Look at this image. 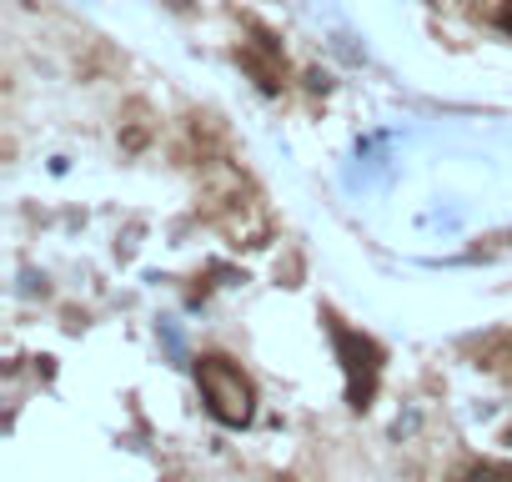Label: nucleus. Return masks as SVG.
<instances>
[{"label": "nucleus", "mask_w": 512, "mask_h": 482, "mask_svg": "<svg viewBox=\"0 0 512 482\" xmlns=\"http://www.w3.org/2000/svg\"><path fill=\"white\" fill-rule=\"evenodd\" d=\"M196 382H201V397H206L216 422H226V427H246L251 422V382L226 357H201L196 362Z\"/></svg>", "instance_id": "obj_1"}, {"label": "nucleus", "mask_w": 512, "mask_h": 482, "mask_svg": "<svg viewBox=\"0 0 512 482\" xmlns=\"http://www.w3.org/2000/svg\"><path fill=\"white\" fill-rule=\"evenodd\" d=\"M332 342H337L342 367H347V402H352V407H367L372 392H377V357H382V352H377L367 337L347 332L342 322H332Z\"/></svg>", "instance_id": "obj_2"}, {"label": "nucleus", "mask_w": 512, "mask_h": 482, "mask_svg": "<svg viewBox=\"0 0 512 482\" xmlns=\"http://www.w3.org/2000/svg\"><path fill=\"white\" fill-rule=\"evenodd\" d=\"M467 482H512L502 467H477V472H467Z\"/></svg>", "instance_id": "obj_3"}, {"label": "nucleus", "mask_w": 512, "mask_h": 482, "mask_svg": "<svg viewBox=\"0 0 512 482\" xmlns=\"http://www.w3.org/2000/svg\"><path fill=\"white\" fill-rule=\"evenodd\" d=\"M497 26H502V31L512 36V6H502V11H497Z\"/></svg>", "instance_id": "obj_4"}, {"label": "nucleus", "mask_w": 512, "mask_h": 482, "mask_svg": "<svg viewBox=\"0 0 512 482\" xmlns=\"http://www.w3.org/2000/svg\"><path fill=\"white\" fill-rule=\"evenodd\" d=\"M507 447H512V432H507Z\"/></svg>", "instance_id": "obj_5"}]
</instances>
